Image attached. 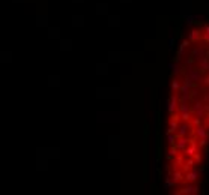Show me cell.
I'll return each mask as SVG.
<instances>
[{
  "label": "cell",
  "mask_w": 209,
  "mask_h": 195,
  "mask_svg": "<svg viewBox=\"0 0 209 195\" xmlns=\"http://www.w3.org/2000/svg\"><path fill=\"white\" fill-rule=\"evenodd\" d=\"M191 113L192 116L196 117H200V119H205L206 117V110H205V101L202 98H196L194 101L191 102Z\"/></svg>",
  "instance_id": "1"
},
{
  "label": "cell",
  "mask_w": 209,
  "mask_h": 195,
  "mask_svg": "<svg viewBox=\"0 0 209 195\" xmlns=\"http://www.w3.org/2000/svg\"><path fill=\"white\" fill-rule=\"evenodd\" d=\"M183 75L190 77L196 84H202V81H203V74H202L200 71L196 68L194 65H192V66H185V69H183Z\"/></svg>",
  "instance_id": "2"
},
{
  "label": "cell",
  "mask_w": 209,
  "mask_h": 195,
  "mask_svg": "<svg viewBox=\"0 0 209 195\" xmlns=\"http://www.w3.org/2000/svg\"><path fill=\"white\" fill-rule=\"evenodd\" d=\"M179 104H181V99H179L176 95H172V96L169 98V101H167V107H166L167 113H169L170 116L176 114V113H178V108H179Z\"/></svg>",
  "instance_id": "3"
},
{
  "label": "cell",
  "mask_w": 209,
  "mask_h": 195,
  "mask_svg": "<svg viewBox=\"0 0 209 195\" xmlns=\"http://www.w3.org/2000/svg\"><path fill=\"white\" fill-rule=\"evenodd\" d=\"M209 51L206 50V47H203V45H197V47H194L191 50V54H190V57L194 59V62H199L202 60L203 57H206L208 56Z\"/></svg>",
  "instance_id": "4"
},
{
  "label": "cell",
  "mask_w": 209,
  "mask_h": 195,
  "mask_svg": "<svg viewBox=\"0 0 209 195\" xmlns=\"http://www.w3.org/2000/svg\"><path fill=\"white\" fill-rule=\"evenodd\" d=\"M191 129H192L191 122H182L179 125V128H178L176 134H178V137H188L191 134Z\"/></svg>",
  "instance_id": "5"
},
{
  "label": "cell",
  "mask_w": 209,
  "mask_h": 195,
  "mask_svg": "<svg viewBox=\"0 0 209 195\" xmlns=\"http://www.w3.org/2000/svg\"><path fill=\"white\" fill-rule=\"evenodd\" d=\"M199 150H200V147L197 146V143H196L194 140H190V144L187 146V149H185L182 153H183V156H185V158H192V156L199 152Z\"/></svg>",
  "instance_id": "6"
},
{
  "label": "cell",
  "mask_w": 209,
  "mask_h": 195,
  "mask_svg": "<svg viewBox=\"0 0 209 195\" xmlns=\"http://www.w3.org/2000/svg\"><path fill=\"white\" fill-rule=\"evenodd\" d=\"M192 134H194V137H197L199 140H202V138H209V131H208V126H206V125H199V126L192 128Z\"/></svg>",
  "instance_id": "7"
},
{
  "label": "cell",
  "mask_w": 209,
  "mask_h": 195,
  "mask_svg": "<svg viewBox=\"0 0 209 195\" xmlns=\"http://www.w3.org/2000/svg\"><path fill=\"white\" fill-rule=\"evenodd\" d=\"M196 68L199 69L202 74H208L209 72V56L203 57V59L199 60V62H196Z\"/></svg>",
  "instance_id": "8"
},
{
  "label": "cell",
  "mask_w": 209,
  "mask_h": 195,
  "mask_svg": "<svg viewBox=\"0 0 209 195\" xmlns=\"http://www.w3.org/2000/svg\"><path fill=\"white\" fill-rule=\"evenodd\" d=\"M199 177H200V174H199V170H197V168H191L190 171L185 173V182H187V183H194Z\"/></svg>",
  "instance_id": "9"
},
{
  "label": "cell",
  "mask_w": 209,
  "mask_h": 195,
  "mask_svg": "<svg viewBox=\"0 0 209 195\" xmlns=\"http://www.w3.org/2000/svg\"><path fill=\"white\" fill-rule=\"evenodd\" d=\"M181 194L183 195H197L199 194V186L194 185V183H188L187 186H183L181 189Z\"/></svg>",
  "instance_id": "10"
},
{
  "label": "cell",
  "mask_w": 209,
  "mask_h": 195,
  "mask_svg": "<svg viewBox=\"0 0 209 195\" xmlns=\"http://www.w3.org/2000/svg\"><path fill=\"white\" fill-rule=\"evenodd\" d=\"M188 144H190V138H188V137H178V140H176V147H178L179 152H183Z\"/></svg>",
  "instance_id": "11"
},
{
  "label": "cell",
  "mask_w": 209,
  "mask_h": 195,
  "mask_svg": "<svg viewBox=\"0 0 209 195\" xmlns=\"http://www.w3.org/2000/svg\"><path fill=\"white\" fill-rule=\"evenodd\" d=\"M188 39L191 44H197L199 41H202V32L199 29H192L191 32L188 33Z\"/></svg>",
  "instance_id": "12"
},
{
  "label": "cell",
  "mask_w": 209,
  "mask_h": 195,
  "mask_svg": "<svg viewBox=\"0 0 209 195\" xmlns=\"http://www.w3.org/2000/svg\"><path fill=\"white\" fill-rule=\"evenodd\" d=\"M178 120H179V119H173V117H170V122H169V128L166 129V134H169V132H176V131H178V128H179V123H178Z\"/></svg>",
  "instance_id": "13"
},
{
  "label": "cell",
  "mask_w": 209,
  "mask_h": 195,
  "mask_svg": "<svg viewBox=\"0 0 209 195\" xmlns=\"http://www.w3.org/2000/svg\"><path fill=\"white\" fill-rule=\"evenodd\" d=\"M194 165H196L194 158H187V159H185V162L182 164V170L187 173V171H190L191 168H194Z\"/></svg>",
  "instance_id": "14"
},
{
  "label": "cell",
  "mask_w": 209,
  "mask_h": 195,
  "mask_svg": "<svg viewBox=\"0 0 209 195\" xmlns=\"http://www.w3.org/2000/svg\"><path fill=\"white\" fill-rule=\"evenodd\" d=\"M169 68H170V71H172V74H173L174 77L179 75L181 72H183V69H181V66L178 65V62H174V63H169Z\"/></svg>",
  "instance_id": "15"
},
{
  "label": "cell",
  "mask_w": 209,
  "mask_h": 195,
  "mask_svg": "<svg viewBox=\"0 0 209 195\" xmlns=\"http://www.w3.org/2000/svg\"><path fill=\"white\" fill-rule=\"evenodd\" d=\"M191 111V102H181L179 104V108H178V113H188Z\"/></svg>",
  "instance_id": "16"
},
{
  "label": "cell",
  "mask_w": 209,
  "mask_h": 195,
  "mask_svg": "<svg viewBox=\"0 0 209 195\" xmlns=\"http://www.w3.org/2000/svg\"><path fill=\"white\" fill-rule=\"evenodd\" d=\"M179 150H178V147H176V144L174 146H170V149L167 150V159H174L178 155H179Z\"/></svg>",
  "instance_id": "17"
},
{
  "label": "cell",
  "mask_w": 209,
  "mask_h": 195,
  "mask_svg": "<svg viewBox=\"0 0 209 195\" xmlns=\"http://www.w3.org/2000/svg\"><path fill=\"white\" fill-rule=\"evenodd\" d=\"M181 87H182V83L176 77H173V80H172V90H173L174 93L176 92H181Z\"/></svg>",
  "instance_id": "18"
},
{
  "label": "cell",
  "mask_w": 209,
  "mask_h": 195,
  "mask_svg": "<svg viewBox=\"0 0 209 195\" xmlns=\"http://www.w3.org/2000/svg\"><path fill=\"white\" fill-rule=\"evenodd\" d=\"M202 41L205 44H209V24H205L202 30Z\"/></svg>",
  "instance_id": "19"
},
{
  "label": "cell",
  "mask_w": 209,
  "mask_h": 195,
  "mask_svg": "<svg viewBox=\"0 0 209 195\" xmlns=\"http://www.w3.org/2000/svg\"><path fill=\"white\" fill-rule=\"evenodd\" d=\"M174 185H176V182H174L173 177H172V173H169L166 176V185H164V188H166V189H170V188L174 186Z\"/></svg>",
  "instance_id": "20"
},
{
  "label": "cell",
  "mask_w": 209,
  "mask_h": 195,
  "mask_svg": "<svg viewBox=\"0 0 209 195\" xmlns=\"http://www.w3.org/2000/svg\"><path fill=\"white\" fill-rule=\"evenodd\" d=\"M179 116H181V120H182V122H191V119L194 117L191 111H188V113H181Z\"/></svg>",
  "instance_id": "21"
},
{
  "label": "cell",
  "mask_w": 209,
  "mask_h": 195,
  "mask_svg": "<svg viewBox=\"0 0 209 195\" xmlns=\"http://www.w3.org/2000/svg\"><path fill=\"white\" fill-rule=\"evenodd\" d=\"M183 20H185V24L187 26H192V23L196 21L194 20V15H182Z\"/></svg>",
  "instance_id": "22"
},
{
  "label": "cell",
  "mask_w": 209,
  "mask_h": 195,
  "mask_svg": "<svg viewBox=\"0 0 209 195\" xmlns=\"http://www.w3.org/2000/svg\"><path fill=\"white\" fill-rule=\"evenodd\" d=\"M192 158H194V161H196V164H199V165H200V164H202V161H203V158H202L200 152H197L196 155H194V156H192Z\"/></svg>",
  "instance_id": "23"
},
{
  "label": "cell",
  "mask_w": 209,
  "mask_h": 195,
  "mask_svg": "<svg viewBox=\"0 0 209 195\" xmlns=\"http://www.w3.org/2000/svg\"><path fill=\"white\" fill-rule=\"evenodd\" d=\"M173 45H174V39H173V36H172V32H170V36H169V48L172 50Z\"/></svg>",
  "instance_id": "24"
},
{
  "label": "cell",
  "mask_w": 209,
  "mask_h": 195,
  "mask_svg": "<svg viewBox=\"0 0 209 195\" xmlns=\"http://www.w3.org/2000/svg\"><path fill=\"white\" fill-rule=\"evenodd\" d=\"M202 84H205L206 87H209V74L206 77H203V81H202Z\"/></svg>",
  "instance_id": "25"
},
{
  "label": "cell",
  "mask_w": 209,
  "mask_h": 195,
  "mask_svg": "<svg viewBox=\"0 0 209 195\" xmlns=\"http://www.w3.org/2000/svg\"><path fill=\"white\" fill-rule=\"evenodd\" d=\"M194 20L199 23V21H202V20H205V17H203V15H194Z\"/></svg>",
  "instance_id": "26"
},
{
  "label": "cell",
  "mask_w": 209,
  "mask_h": 195,
  "mask_svg": "<svg viewBox=\"0 0 209 195\" xmlns=\"http://www.w3.org/2000/svg\"><path fill=\"white\" fill-rule=\"evenodd\" d=\"M203 153H205V158H206V159H208V161H209V150H205V152H203Z\"/></svg>",
  "instance_id": "27"
},
{
  "label": "cell",
  "mask_w": 209,
  "mask_h": 195,
  "mask_svg": "<svg viewBox=\"0 0 209 195\" xmlns=\"http://www.w3.org/2000/svg\"><path fill=\"white\" fill-rule=\"evenodd\" d=\"M206 126L209 128V117H206Z\"/></svg>",
  "instance_id": "28"
}]
</instances>
